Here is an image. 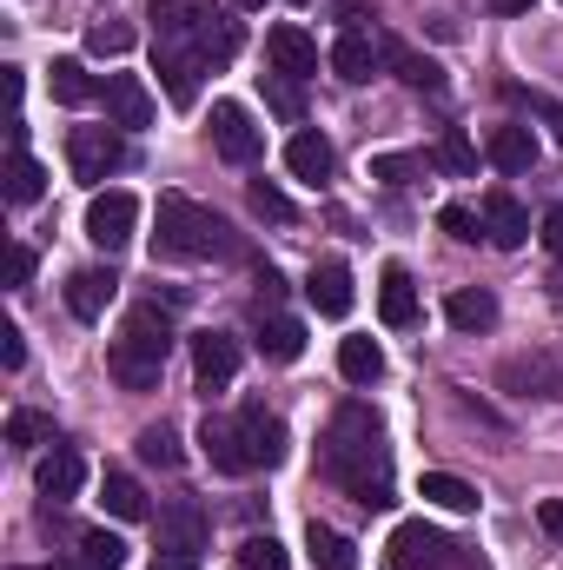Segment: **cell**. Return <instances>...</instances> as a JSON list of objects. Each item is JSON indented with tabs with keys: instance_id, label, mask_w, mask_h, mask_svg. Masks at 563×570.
<instances>
[{
	"instance_id": "1",
	"label": "cell",
	"mask_w": 563,
	"mask_h": 570,
	"mask_svg": "<svg viewBox=\"0 0 563 570\" xmlns=\"http://www.w3.org/2000/svg\"><path fill=\"white\" fill-rule=\"evenodd\" d=\"M325 478L352 491V504L365 511H385L392 504V458H385V431H378V412L372 405H338V419L325 431V451H318Z\"/></svg>"
},
{
	"instance_id": "2",
	"label": "cell",
	"mask_w": 563,
	"mask_h": 570,
	"mask_svg": "<svg viewBox=\"0 0 563 570\" xmlns=\"http://www.w3.org/2000/svg\"><path fill=\"white\" fill-rule=\"evenodd\" d=\"M233 253H239V239L219 213H206L179 193L159 199V259H233Z\"/></svg>"
},
{
	"instance_id": "3",
	"label": "cell",
	"mask_w": 563,
	"mask_h": 570,
	"mask_svg": "<svg viewBox=\"0 0 563 570\" xmlns=\"http://www.w3.org/2000/svg\"><path fill=\"white\" fill-rule=\"evenodd\" d=\"M206 564V511L199 498L159 504V570H199Z\"/></svg>"
},
{
	"instance_id": "4",
	"label": "cell",
	"mask_w": 563,
	"mask_h": 570,
	"mask_svg": "<svg viewBox=\"0 0 563 570\" xmlns=\"http://www.w3.org/2000/svg\"><path fill=\"white\" fill-rule=\"evenodd\" d=\"M497 392L511 399H563V345H531V352H511L497 365Z\"/></svg>"
},
{
	"instance_id": "5",
	"label": "cell",
	"mask_w": 563,
	"mask_h": 570,
	"mask_svg": "<svg viewBox=\"0 0 563 570\" xmlns=\"http://www.w3.org/2000/svg\"><path fill=\"white\" fill-rule=\"evenodd\" d=\"M134 226H140V199L134 193H93L87 199V239L100 246V253H120L127 239H134Z\"/></svg>"
},
{
	"instance_id": "6",
	"label": "cell",
	"mask_w": 563,
	"mask_h": 570,
	"mask_svg": "<svg viewBox=\"0 0 563 570\" xmlns=\"http://www.w3.org/2000/svg\"><path fill=\"white\" fill-rule=\"evenodd\" d=\"M451 538L431 531V524H398L392 544H385V570H451Z\"/></svg>"
},
{
	"instance_id": "7",
	"label": "cell",
	"mask_w": 563,
	"mask_h": 570,
	"mask_svg": "<svg viewBox=\"0 0 563 570\" xmlns=\"http://www.w3.org/2000/svg\"><path fill=\"white\" fill-rule=\"evenodd\" d=\"M67 159H73V179L100 186L107 173H120V166H127V146H120V134H107V127H73Z\"/></svg>"
},
{
	"instance_id": "8",
	"label": "cell",
	"mask_w": 563,
	"mask_h": 570,
	"mask_svg": "<svg viewBox=\"0 0 563 570\" xmlns=\"http://www.w3.org/2000/svg\"><path fill=\"white\" fill-rule=\"evenodd\" d=\"M213 146H219V159L253 166V159L266 153V134L253 127V114H246L239 100H219V107H213Z\"/></svg>"
},
{
	"instance_id": "9",
	"label": "cell",
	"mask_w": 563,
	"mask_h": 570,
	"mask_svg": "<svg viewBox=\"0 0 563 570\" xmlns=\"http://www.w3.org/2000/svg\"><path fill=\"white\" fill-rule=\"evenodd\" d=\"M385 60H392V40H378V33H365V27L338 33V47H332V73H338L345 87H365Z\"/></svg>"
},
{
	"instance_id": "10",
	"label": "cell",
	"mask_w": 563,
	"mask_h": 570,
	"mask_svg": "<svg viewBox=\"0 0 563 570\" xmlns=\"http://www.w3.org/2000/svg\"><path fill=\"white\" fill-rule=\"evenodd\" d=\"M152 67H159V80H166V100H172V107H192V100H199L206 60H199L186 40H152Z\"/></svg>"
},
{
	"instance_id": "11",
	"label": "cell",
	"mask_w": 563,
	"mask_h": 570,
	"mask_svg": "<svg viewBox=\"0 0 563 570\" xmlns=\"http://www.w3.org/2000/svg\"><path fill=\"white\" fill-rule=\"evenodd\" d=\"M192 379H199L206 392H226V385L239 379V338H233V332H199V338H192Z\"/></svg>"
},
{
	"instance_id": "12",
	"label": "cell",
	"mask_w": 563,
	"mask_h": 570,
	"mask_svg": "<svg viewBox=\"0 0 563 570\" xmlns=\"http://www.w3.org/2000/svg\"><path fill=\"white\" fill-rule=\"evenodd\" d=\"M199 451H206V464H213V471H226V478L259 471V464H253V451H246L239 419H206V425H199Z\"/></svg>"
},
{
	"instance_id": "13",
	"label": "cell",
	"mask_w": 563,
	"mask_h": 570,
	"mask_svg": "<svg viewBox=\"0 0 563 570\" xmlns=\"http://www.w3.org/2000/svg\"><path fill=\"white\" fill-rule=\"evenodd\" d=\"M107 372H113V385H120V392H152V385H159V372H166V358H159V352H146L140 338H127V332H120V338L107 345Z\"/></svg>"
},
{
	"instance_id": "14",
	"label": "cell",
	"mask_w": 563,
	"mask_h": 570,
	"mask_svg": "<svg viewBox=\"0 0 563 570\" xmlns=\"http://www.w3.org/2000/svg\"><path fill=\"white\" fill-rule=\"evenodd\" d=\"M266 60H273V73H285V80H312L318 73V40L285 20V27L266 33Z\"/></svg>"
},
{
	"instance_id": "15",
	"label": "cell",
	"mask_w": 563,
	"mask_h": 570,
	"mask_svg": "<svg viewBox=\"0 0 563 570\" xmlns=\"http://www.w3.org/2000/svg\"><path fill=\"white\" fill-rule=\"evenodd\" d=\"M192 53H199L206 67H226V60L239 53V20L206 0V7H199V27H192Z\"/></svg>"
},
{
	"instance_id": "16",
	"label": "cell",
	"mask_w": 563,
	"mask_h": 570,
	"mask_svg": "<svg viewBox=\"0 0 563 570\" xmlns=\"http://www.w3.org/2000/svg\"><path fill=\"white\" fill-rule=\"evenodd\" d=\"M107 120L127 127V134L152 127V94H146L140 73H107Z\"/></svg>"
},
{
	"instance_id": "17",
	"label": "cell",
	"mask_w": 563,
	"mask_h": 570,
	"mask_svg": "<svg viewBox=\"0 0 563 570\" xmlns=\"http://www.w3.org/2000/svg\"><path fill=\"white\" fill-rule=\"evenodd\" d=\"M239 431H246V451H253V464H285V444H292V431H285L279 412H266V405H246L239 412Z\"/></svg>"
},
{
	"instance_id": "18",
	"label": "cell",
	"mask_w": 563,
	"mask_h": 570,
	"mask_svg": "<svg viewBox=\"0 0 563 570\" xmlns=\"http://www.w3.org/2000/svg\"><path fill=\"white\" fill-rule=\"evenodd\" d=\"M477 213H484V239H491V246L517 253V246L531 239V213H524L511 193H484V206H477Z\"/></svg>"
},
{
	"instance_id": "19",
	"label": "cell",
	"mask_w": 563,
	"mask_h": 570,
	"mask_svg": "<svg viewBox=\"0 0 563 570\" xmlns=\"http://www.w3.org/2000/svg\"><path fill=\"white\" fill-rule=\"evenodd\" d=\"M80 484H87V464H80V451H73V444H53V451L40 458V498L67 504V498H80Z\"/></svg>"
},
{
	"instance_id": "20",
	"label": "cell",
	"mask_w": 563,
	"mask_h": 570,
	"mask_svg": "<svg viewBox=\"0 0 563 570\" xmlns=\"http://www.w3.org/2000/svg\"><path fill=\"white\" fill-rule=\"evenodd\" d=\"M285 166H292V179L325 186L338 159H332V140H325V134H312V127H305V134H292V140H285Z\"/></svg>"
},
{
	"instance_id": "21",
	"label": "cell",
	"mask_w": 563,
	"mask_h": 570,
	"mask_svg": "<svg viewBox=\"0 0 563 570\" xmlns=\"http://www.w3.org/2000/svg\"><path fill=\"white\" fill-rule=\"evenodd\" d=\"M305 298H312L325 318H345V312H352V273H345V259H318L312 279H305Z\"/></svg>"
},
{
	"instance_id": "22",
	"label": "cell",
	"mask_w": 563,
	"mask_h": 570,
	"mask_svg": "<svg viewBox=\"0 0 563 570\" xmlns=\"http://www.w3.org/2000/svg\"><path fill=\"white\" fill-rule=\"evenodd\" d=\"M113 266H87V273H73L67 279V305H73V318H107V305H113Z\"/></svg>"
},
{
	"instance_id": "23",
	"label": "cell",
	"mask_w": 563,
	"mask_h": 570,
	"mask_svg": "<svg viewBox=\"0 0 563 570\" xmlns=\"http://www.w3.org/2000/svg\"><path fill=\"white\" fill-rule=\"evenodd\" d=\"M444 318H451L457 332H491V325H497V298H491L484 285H457V292L444 298Z\"/></svg>"
},
{
	"instance_id": "24",
	"label": "cell",
	"mask_w": 563,
	"mask_h": 570,
	"mask_svg": "<svg viewBox=\"0 0 563 570\" xmlns=\"http://www.w3.org/2000/svg\"><path fill=\"white\" fill-rule=\"evenodd\" d=\"M484 159H491L497 173H531V166H537V140H531V127H497L491 146H484Z\"/></svg>"
},
{
	"instance_id": "25",
	"label": "cell",
	"mask_w": 563,
	"mask_h": 570,
	"mask_svg": "<svg viewBox=\"0 0 563 570\" xmlns=\"http://www.w3.org/2000/svg\"><path fill=\"white\" fill-rule=\"evenodd\" d=\"M378 312H385V325H412L418 318V285L405 266H385V279H378Z\"/></svg>"
},
{
	"instance_id": "26",
	"label": "cell",
	"mask_w": 563,
	"mask_h": 570,
	"mask_svg": "<svg viewBox=\"0 0 563 570\" xmlns=\"http://www.w3.org/2000/svg\"><path fill=\"white\" fill-rule=\"evenodd\" d=\"M305 551H312V564L318 570H358V544H352L345 531L318 524V518H312V531H305Z\"/></svg>"
},
{
	"instance_id": "27",
	"label": "cell",
	"mask_w": 563,
	"mask_h": 570,
	"mask_svg": "<svg viewBox=\"0 0 563 570\" xmlns=\"http://www.w3.org/2000/svg\"><path fill=\"white\" fill-rule=\"evenodd\" d=\"M199 7H206V0H152V7H146V20H152V40H186V47H192Z\"/></svg>"
},
{
	"instance_id": "28",
	"label": "cell",
	"mask_w": 563,
	"mask_h": 570,
	"mask_svg": "<svg viewBox=\"0 0 563 570\" xmlns=\"http://www.w3.org/2000/svg\"><path fill=\"white\" fill-rule=\"evenodd\" d=\"M418 498L424 504H437V511H477V491H471L464 478H451V471H424Z\"/></svg>"
},
{
	"instance_id": "29",
	"label": "cell",
	"mask_w": 563,
	"mask_h": 570,
	"mask_svg": "<svg viewBox=\"0 0 563 570\" xmlns=\"http://www.w3.org/2000/svg\"><path fill=\"white\" fill-rule=\"evenodd\" d=\"M259 352H266V358H279V365H292V358L305 352V325H298V318H285V312H273V318L259 325Z\"/></svg>"
},
{
	"instance_id": "30",
	"label": "cell",
	"mask_w": 563,
	"mask_h": 570,
	"mask_svg": "<svg viewBox=\"0 0 563 570\" xmlns=\"http://www.w3.org/2000/svg\"><path fill=\"white\" fill-rule=\"evenodd\" d=\"M40 193H47V166H40L33 153H13V159H7V199H13V206H33Z\"/></svg>"
},
{
	"instance_id": "31",
	"label": "cell",
	"mask_w": 563,
	"mask_h": 570,
	"mask_svg": "<svg viewBox=\"0 0 563 570\" xmlns=\"http://www.w3.org/2000/svg\"><path fill=\"white\" fill-rule=\"evenodd\" d=\"M338 372H345L352 385H372V379L385 372V352H378V338H345V345H338Z\"/></svg>"
},
{
	"instance_id": "32",
	"label": "cell",
	"mask_w": 563,
	"mask_h": 570,
	"mask_svg": "<svg viewBox=\"0 0 563 570\" xmlns=\"http://www.w3.org/2000/svg\"><path fill=\"white\" fill-rule=\"evenodd\" d=\"M100 87H93V73L80 67V60H53V100L60 107H87Z\"/></svg>"
},
{
	"instance_id": "33",
	"label": "cell",
	"mask_w": 563,
	"mask_h": 570,
	"mask_svg": "<svg viewBox=\"0 0 563 570\" xmlns=\"http://www.w3.org/2000/svg\"><path fill=\"white\" fill-rule=\"evenodd\" d=\"M392 67H398V80L418 87V94H437V87H444V67L424 60V53H412V47H398V40H392Z\"/></svg>"
},
{
	"instance_id": "34",
	"label": "cell",
	"mask_w": 563,
	"mask_h": 570,
	"mask_svg": "<svg viewBox=\"0 0 563 570\" xmlns=\"http://www.w3.org/2000/svg\"><path fill=\"white\" fill-rule=\"evenodd\" d=\"M127 338H140L146 352H159V358H166V352H172V318H166L159 305H140V312L127 318Z\"/></svg>"
},
{
	"instance_id": "35",
	"label": "cell",
	"mask_w": 563,
	"mask_h": 570,
	"mask_svg": "<svg viewBox=\"0 0 563 570\" xmlns=\"http://www.w3.org/2000/svg\"><path fill=\"white\" fill-rule=\"evenodd\" d=\"M431 159H437L444 173H457V179H471V173H477V146L464 140L457 127H444V134H437V146H431Z\"/></svg>"
},
{
	"instance_id": "36",
	"label": "cell",
	"mask_w": 563,
	"mask_h": 570,
	"mask_svg": "<svg viewBox=\"0 0 563 570\" xmlns=\"http://www.w3.org/2000/svg\"><path fill=\"white\" fill-rule=\"evenodd\" d=\"M107 511H113L120 524H140V518H146V491L127 478V471H113V478H107Z\"/></svg>"
},
{
	"instance_id": "37",
	"label": "cell",
	"mask_w": 563,
	"mask_h": 570,
	"mask_svg": "<svg viewBox=\"0 0 563 570\" xmlns=\"http://www.w3.org/2000/svg\"><path fill=\"white\" fill-rule=\"evenodd\" d=\"M7 444H13V451L53 444V419H47V412H13V419H7Z\"/></svg>"
},
{
	"instance_id": "38",
	"label": "cell",
	"mask_w": 563,
	"mask_h": 570,
	"mask_svg": "<svg viewBox=\"0 0 563 570\" xmlns=\"http://www.w3.org/2000/svg\"><path fill=\"white\" fill-rule=\"evenodd\" d=\"M134 451H140V464H159V471L179 464V438H172V425H146L140 438H134Z\"/></svg>"
},
{
	"instance_id": "39",
	"label": "cell",
	"mask_w": 563,
	"mask_h": 570,
	"mask_svg": "<svg viewBox=\"0 0 563 570\" xmlns=\"http://www.w3.org/2000/svg\"><path fill=\"white\" fill-rule=\"evenodd\" d=\"M80 558H87L93 570H120L127 564V538H113V531H87V538H80Z\"/></svg>"
},
{
	"instance_id": "40",
	"label": "cell",
	"mask_w": 563,
	"mask_h": 570,
	"mask_svg": "<svg viewBox=\"0 0 563 570\" xmlns=\"http://www.w3.org/2000/svg\"><path fill=\"white\" fill-rule=\"evenodd\" d=\"M127 47H134V27H127V20H93V27H87V53H107V60H120Z\"/></svg>"
},
{
	"instance_id": "41",
	"label": "cell",
	"mask_w": 563,
	"mask_h": 570,
	"mask_svg": "<svg viewBox=\"0 0 563 570\" xmlns=\"http://www.w3.org/2000/svg\"><path fill=\"white\" fill-rule=\"evenodd\" d=\"M239 570H292V558H285L279 538H246L239 544Z\"/></svg>"
},
{
	"instance_id": "42",
	"label": "cell",
	"mask_w": 563,
	"mask_h": 570,
	"mask_svg": "<svg viewBox=\"0 0 563 570\" xmlns=\"http://www.w3.org/2000/svg\"><path fill=\"white\" fill-rule=\"evenodd\" d=\"M266 107L279 114V120H305V100H298V80H285V73H266Z\"/></svg>"
},
{
	"instance_id": "43",
	"label": "cell",
	"mask_w": 563,
	"mask_h": 570,
	"mask_svg": "<svg viewBox=\"0 0 563 570\" xmlns=\"http://www.w3.org/2000/svg\"><path fill=\"white\" fill-rule=\"evenodd\" d=\"M246 199H253V213H259V219H292V199H285L279 186H273V179H253V193H246Z\"/></svg>"
},
{
	"instance_id": "44",
	"label": "cell",
	"mask_w": 563,
	"mask_h": 570,
	"mask_svg": "<svg viewBox=\"0 0 563 570\" xmlns=\"http://www.w3.org/2000/svg\"><path fill=\"white\" fill-rule=\"evenodd\" d=\"M437 226H444L451 239H464V246H471V239L484 233V213H471V206H444V213H437Z\"/></svg>"
},
{
	"instance_id": "45",
	"label": "cell",
	"mask_w": 563,
	"mask_h": 570,
	"mask_svg": "<svg viewBox=\"0 0 563 570\" xmlns=\"http://www.w3.org/2000/svg\"><path fill=\"white\" fill-rule=\"evenodd\" d=\"M412 173H418L412 153H378V159H372V179H385V186H405Z\"/></svg>"
},
{
	"instance_id": "46",
	"label": "cell",
	"mask_w": 563,
	"mask_h": 570,
	"mask_svg": "<svg viewBox=\"0 0 563 570\" xmlns=\"http://www.w3.org/2000/svg\"><path fill=\"white\" fill-rule=\"evenodd\" d=\"M0 365H7V372H20V365H27V338H20V325H7V332H0Z\"/></svg>"
},
{
	"instance_id": "47",
	"label": "cell",
	"mask_w": 563,
	"mask_h": 570,
	"mask_svg": "<svg viewBox=\"0 0 563 570\" xmlns=\"http://www.w3.org/2000/svg\"><path fill=\"white\" fill-rule=\"evenodd\" d=\"M7 273H13V292H27V285H33V246H13Z\"/></svg>"
},
{
	"instance_id": "48",
	"label": "cell",
	"mask_w": 563,
	"mask_h": 570,
	"mask_svg": "<svg viewBox=\"0 0 563 570\" xmlns=\"http://www.w3.org/2000/svg\"><path fill=\"white\" fill-rule=\"evenodd\" d=\"M537 239L551 246V259H563V206H551V213H544V233H537Z\"/></svg>"
},
{
	"instance_id": "49",
	"label": "cell",
	"mask_w": 563,
	"mask_h": 570,
	"mask_svg": "<svg viewBox=\"0 0 563 570\" xmlns=\"http://www.w3.org/2000/svg\"><path fill=\"white\" fill-rule=\"evenodd\" d=\"M537 524H544L551 538H563V498H544V504H537Z\"/></svg>"
},
{
	"instance_id": "50",
	"label": "cell",
	"mask_w": 563,
	"mask_h": 570,
	"mask_svg": "<svg viewBox=\"0 0 563 570\" xmlns=\"http://www.w3.org/2000/svg\"><path fill=\"white\" fill-rule=\"evenodd\" d=\"M332 13H338V20H345V33H352V27H358V20H365V13H372V0H338V7H332Z\"/></svg>"
},
{
	"instance_id": "51",
	"label": "cell",
	"mask_w": 563,
	"mask_h": 570,
	"mask_svg": "<svg viewBox=\"0 0 563 570\" xmlns=\"http://www.w3.org/2000/svg\"><path fill=\"white\" fill-rule=\"evenodd\" d=\"M531 107H537V114L551 120V134H557V140H563V107H557V100H544V94H531Z\"/></svg>"
},
{
	"instance_id": "52",
	"label": "cell",
	"mask_w": 563,
	"mask_h": 570,
	"mask_svg": "<svg viewBox=\"0 0 563 570\" xmlns=\"http://www.w3.org/2000/svg\"><path fill=\"white\" fill-rule=\"evenodd\" d=\"M537 0H491V13H531Z\"/></svg>"
},
{
	"instance_id": "53",
	"label": "cell",
	"mask_w": 563,
	"mask_h": 570,
	"mask_svg": "<svg viewBox=\"0 0 563 570\" xmlns=\"http://www.w3.org/2000/svg\"><path fill=\"white\" fill-rule=\"evenodd\" d=\"M53 570H93V564H87V558H80V564H53Z\"/></svg>"
},
{
	"instance_id": "54",
	"label": "cell",
	"mask_w": 563,
	"mask_h": 570,
	"mask_svg": "<svg viewBox=\"0 0 563 570\" xmlns=\"http://www.w3.org/2000/svg\"><path fill=\"white\" fill-rule=\"evenodd\" d=\"M233 7H266V0H233Z\"/></svg>"
}]
</instances>
